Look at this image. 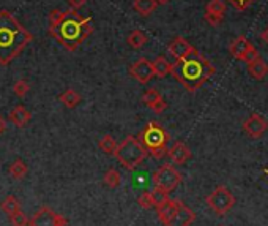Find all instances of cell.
I'll return each mask as SVG.
<instances>
[{"label": "cell", "instance_id": "obj_1", "mask_svg": "<svg viewBox=\"0 0 268 226\" xmlns=\"http://www.w3.org/2000/svg\"><path fill=\"white\" fill-rule=\"evenodd\" d=\"M92 32V19L76 10H52L49 13V34L68 51L77 49Z\"/></svg>", "mask_w": 268, "mask_h": 226}, {"label": "cell", "instance_id": "obj_2", "mask_svg": "<svg viewBox=\"0 0 268 226\" xmlns=\"http://www.w3.org/2000/svg\"><path fill=\"white\" fill-rule=\"evenodd\" d=\"M32 41L34 35L8 10L0 11V65H10Z\"/></svg>", "mask_w": 268, "mask_h": 226}, {"label": "cell", "instance_id": "obj_3", "mask_svg": "<svg viewBox=\"0 0 268 226\" xmlns=\"http://www.w3.org/2000/svg\"><path fill=\"white\" fill-rule=\"evenodd\" d=\"M170 74L188 92H196L215 74V68L196 47H193L185 57L177 59L175 63H172Z\"/></svg>", "mask_w": 268, "mask_h": 226}, {"label": "cell", "instance_id": "obj_4", "mask_svg": "<svg viewBox=\"0 0 268 226\" xmlns=\"http://www.w3.org/2000/svg\"><path fill=\"white\" fill-rule=\"evenodd\" d=\"M155 209L163 226H191L196 220V214L180 199L167 198Z\"/></svg>", "mask_w": 268, "mask_h": 226}, {"label": "cell", "instance_id": "obj_5", "mask_svg": "<svg viewBox=\"0 0 268 226\" xmlns=\"http://www.w3.org/2000/svg\"><path fill=\"white\" fill-rule=\"evenodd\" d=\"M169 133L158 122H148L144 130L139 133V141L145 147L147 154L153 158L160 160L167 154V144H169Z\"/></svg>", "mask_w": 268, "mask_h": 226}, {"label": "cell", "instance_id": "obj_6", "mask_svg": "<svg viewBox=\"0 0 268 226\" xmlns=\"http://www.w3.org/2000/svg\"><path fill=\"white\" fill-rule=\"evenodd\" d=\"M118 160V163L128 171H134L136 168H139L144 160L147 158V150L142 146V142L139 141V138L136 136H128L125 138L114 154Z\"/></svg>", "mask_w": 268, "mask_h": 226}, {"label": "cell", "instance_id": "obj_7", "mask_svg": "<svg viewBox=\"0 0 268 226\" xmlns=\"http://www.w3.org/2000/svg\"><path fill=\"white\" fill-rule=\"evenodd\" d=\"M182 184V174L172 165H163L153 174V185L166 193H172Z\"/></svg>", "mask_w": 268, "mask_h": 226}, {"label": "cell", "instance_id": "obj_8", "mask_svg": "<svg viewBox=\"0 0 268 226\" xmlns=\"http://www.w3.org/2000/svg\"><path fill=\"white\" fill-rule=\"evenodd\" d=\"M207 204L216 215H226L235 206V196L226 187H216L207 196Z\"/></svg>", "mask_w": 268, "mask_h": 226}, {"label": "cell", "instance_id": "obj_9", "mask_svg": "<svg viewBox=\"0 0 268 226\" xmlns=\"http://www.w3.org/2000/svg\"><path fill=\"white\" fill-rule=\"evenodd\" d=\"M67 224L68 220L65 217L54 212L47 206L40 207L34 214V217L28 220V226H67Z\"/></svg>", "mask_w": 268, "mask_h": 226}, {"label": "cell", "instance_id": "obj_10", "mask_svg": "<svg viewBox=\"0 0 268 226\" xmlns=\"http://www.w3.org/2000/svg\"><path fill=\"white\" fill-rule=\"evenodd\" d=\"M229 49H230V54H232L235 59H239V60H242V62H245V63H248V62H251V60H254L256 57L260 56L259 51L256 49L254 46H252V43H251L246 37H243V35L236 37V38L230 43Z\"/></svg>", "mask_w": 268, "mask_h": 226}, {"label": "cell", "instance_id": "obj_11", "mask_svg": "<svg viewBox=\"0 0 268 226\" xmlns=\"http://www.w3.org/2000/svg\"><path fill=\"white\" fill-rule=\"evenodd\" d=\"M130 74L140 84H147L153 79L155 73H153V67L152 62L145 57H140L139 60H136L133 65L130 67Z\"/></svg>", "mask_w": 268, "mask_h": 226}, {"label": "cell", "instance_id": "obj_12", "mask_svg": "<svg viewBox=\"0 0 268 226\" xmlns=\"http://www.w3.org/2000/svg\"><path fill=\"white\" fill-rule=\"evenodd\" d=\"M243 130L252 139H259L268 130V122L260 114H251L243 123Z\"/></svg>", "mask_w": 268, "mask_h": 226}, {"label": "cell", "instance_id": "obj_13", "mask_svg": "<svg viewBox=\"0 0 268 226\" xmlns=\"http://www.w3.org/2000/svg\"><path fill=\"white\" fill-rule=\"evenodd\" d=\"M142 102L145 103L147 108H150L153 112H156V114H161V112H164L167 109V103L166 100L161 96V93L158 92L156 89H148L144 92V95H142Z\"/></svg>", "mask_w": 268, "mask_h": 226}, {"label": "cell", "instance_id": "obj_14", "mask_svg": "<svg viewBox=\"0 0 268 226\" xmlns=\"http://www.w3.org/2000/svg\"><path fill=\"white\" fill-rule=\"evenodd\" d=\"M167 155H169V158L172 160V163H175V165H185L186 161L191 158V150H189V147L186 146L185 142L177 141V142H173L172 146L167 149Z\"/></svg>", "mask_w": 268, "mask_h": 226}, {"label": "cell", "instance_id": "obj_15", "mask_svg": "<svg viewBox=\"0 0 268 226\" xmlns=\"http://www.w3.org/2000/svg\"><path fill=\"white\" fill-rule=\"evenodd\" d=\"M8 120L16 125L18 128H24L30 120H32V112L22 106V105H18V106H14L11 111H10V114H8Z\"/></svg>", "mask_w": 268, "mask_h": 226}, {"label": "cell", "instance_id": "obj_16", "mask_svg": "<svg viewBox=\"0 0 268 226\" xmlns=\"http://www.w3.org/2000/svg\"><path fill=\"white\" fill-rule=\"evenodd\" d=\"M167 49H169V54L177 60V59L185 57L189 51L193 49V46L189 44L183 37H175V38H173V40L169 43Z\"/></svg>", "mask_w": 268, "mask_h": 226}, {"label": "cell", "instance_id": "obj_17", "mask_svg": "<svg viewBox=\"0 0 268 226\" xmlns=\"http://www.w3.org/2000/svg\"><path fill=\"white\" fill-rule=\"evenodd\" d=\"M248 65V71H249V74L254 78V79H263L266 74H268V65H266V62L259 56V57H256L254 60H251V62H248L246 63Z\"/></svg>", "mask_w": 268, "mask_h": 226}, {"label": "cell", "instance_id": "obj_18", "mask_svg": "<svg viewBox=\"0 0 268 226\" xmlns=\"http://www.w3.org/2000/svg\"><path fill=\"white\" fill-rule=\"evenodd\" d=\"M152 67H153V73H155L156 78H166L167 74H170L172 63L164 56H158L152 62Z\"/></svg>", "mask_w": 268, "mask_h": 226}, {"label": "cell", "instance_id": "obj_19", "mask_svg": "<svg viewBox=\"0 0 268 226\" xmlns=\"http://www.w3.org/2000/svg\"><path fill=\"white\" fill-rule=\"evenodd\" d=\"M27 172H28V166L22 158L14 160L8 168V174L16 181H22L24 177L27 175Z\"/></svg>", "mask_w": 268, "mask_h": 226}, {"label": "cell", "instance_id": "obj_20", "mask_svg": "<svg viewBox=\"0 0 268 226\" xmlns=\"http://www.w3.org/2000/svg\"><path fill=\"white\" fill-rule=\"evenodd\" d=\"M126 43H128L131 47H134V49H140V47H144L148 43V37H147V34L144 30L136 29L128 35V38H126Z\"/></svg>", "mask_w": 268, "mask_h": 226}, {"label": "cell", "instance_id": "obj_21", "mask_svg": "<svg viewBox=\"0 0 268 226\" xmlns=\"http://www.w3.org/2000/svg\"><path fill=\"white\" fill-rule=\"evenodd\" d=\"M58 100L62 102V105L65 106V108L74 109L79 103H81V95H79V93H77L76 90H73V89H68V90H65L63 93H60Z\"/></svg>", "mask_w": 268, "mask_h": 226}, {"label": "cell", "instance_id": "obj_22", "mask_svg": "<svg viewBox=\"0 0 268 226\" xmlns=\"http://www.w3.org/2000/svg\"><path fill=\"white\" fill-rule=\"evenodd\" d=\"M133 7H134L136 13L147 18V16H150L156 10L158 4H156V0H134Z\"/></svg>", "mask_w": 268, "mask_h": 226}, {"label": "cell", "instance_id": "obj_23", "mask_svg": "<svg viewBox=\"0 0 268 226\" xmlns=\"http://www.w3.org/2000/svg\"><path fill=\"white\" fill-rule=\"evenodd\" d=\"M103 181H104V184H106L109 188H118V187L122 185V174H120L118 169L110 168V169H107V171L104 172Z\"/></svg>", "mask_w": 268, "mask_h": 226}, {"label": "cell", "instance_id": "obj_24", "mask_svg": "<svg viewBox=\"0 0 268 226\" xmlns=\"http://www.w3.org/2000/svg\"><path fill=\"white\" fill-rule=\"evenodd\" d=\"M0 209L7 214V215H11V214H14V212H18V211H21V203H19V199L16 198V196H7L2 203H0Z\"/></svg>", "mask_w": 268, "mask_h": 226}, {"label": "cell", "instance_id": "obj_25", "mask_svg": "<svg viewBox=\"0 0 268 226\" xmlns=\"http://www.w3.org/2000/svg\"><path fill=\"white\" fill-rule=\"evenodd\" d=\"M98 147L104 154H107V155H114L115 150H117V147H118V144H117V141L112 136H110V135H104L100 139V142H98Z\"/></svg>", "mask_w": 268, "mask_h": 226}, {"label": "cell", "instance_id": "obj_26", "mask_svg": "<svg viewBox=\"0 0 268 226\" xmlns=\"http://www.w3.org/2000/svg\"><path fill=\"white\" fill-rule=\"evenodd\" d=\"M28 90H30V84L25 79H19L13 84V93L16 96H19V98H24V96L28 93Z\"/></svg>", "mask_w": 268, "mask_h": 226}, {"label": "cell", "instance_id": "obj_27", "mask_svg": "<svg viewBox=\"0 0 268 226\" xmlns=\"http://www.w3.org/2000/svg\"><path fill=\"white\" fill-rule=\"evenodd\" d=\"M207 13L224 16V13H226V2H224V0H210V2L207 4Z\"/></svg>", "mask_w": 268, "mask_h": 226}, {"label": "cell", "instance_id": "obj_28", "mask_svg": "<svg viewBox=\"0 0 268 226\" xmlns=\"http://www.w3.org/2000/svg\"><path fill=\"white\" fill-rule=\"evenodd\" d=\"M8 218H10L11 226H28V220H30L22 211H18V212L8 215Z\"/></svg>", "mask_w": 268, "mask_h": 226}, {"label": "cell", "instance_id": "obj_29", "mask_svg": "<svg viewBox=\"0 0 268 226\" xmlns=\"http://www.w3.org/2000/svg\"><path fill=\"white\" fill-rule=\"evenodd\" d=\"M137 204H139L142 209H152V207H155V201H153L152 193H150V191L142 193V195L137 198Z\"/></svg>", "mask_w": 268, "mask_h": 226}, {"label": "cell", "instance_id": "obj_30", "mask_svg": "<svg viewBox=\"0 0 268 226\" xmlns=\"http://www.w3.org/2000/svg\"><path fill=\"white\" fill-rule=\"evenodd\" d=\"M152 196H153V201H155V207L158 206V204H161L163 201H166L167 198H169V193H166V191H163V190H160V188H153L152 191Z\"/></svg>", "mask_w": 268, "mask_h": 226}, {"label": "cell", "instance_id": "obj_31", "mask_svg": "<svg viewBox=\"0 0 268 226\" xmlns=\"http://www.w3.org/2000/svg\"><path fill=\"white\" fill-rule=\"evenodd\" d=\"M203 19L207 21L210 26H213V27H218L221 22L224 21V16H221V14H213V13H207V11H205Z\"/></svg>", "mask_w": 268, "mask_h": 226}, {"label": "cell", "instance_id": "obj_32", "mask_svg": "<svg viewBox=\"0 0 268 226\" xmlns=\"http://www.w3.org/2000/svg\"><path fill=\"white\" fill-rule=\"evenodd\" d=\"M256 0H229V4L230 5H233L236 10H246L248 7H251L252 4H254Z\"/></svg>", "mask_w": 268, "mask_h": 226}, {"label": "cell", "instance_id": "obj_33", "mask_svg": "<svg viewBox=\"0 0 268 226\" xmlns=\"http://www.w3.org/2000/svg\"><path fill=\"white\" fill-rule=\"evenodd\" d=\"M87 4V0H68V5L71 10H79V8H82L84 5Z\"/></svg>", "mask_w": 268, "mask_h": 226}, {"label": "cell", "instance_id": "obj_34", "mask_svg": "<svg viewBox=\"0 0 268 226\" xmlns=\"http://www.w3.org/2000/svg\"><path fill=\"white\" fill-rule=\"evenodd\" d=\"M5 130H7V122L2 116H0V135H4Z\"/></svg>", "mask_w": 268, "mask_h": 226}, {"label": "cell", "instance_id": "obj_35", "mask_svg": "<svg viewBox=\"0 0 268 226\" xmlns=\"http://www.w3.org/2000/svg\"><path fill=\"white\" fill-rule=\"evenodd\" d=\"M262 40H263V41H265V43L268 44V27H266V29H265V30L262 32Z\"/></svg>", "mask_w": 268, "mask_h": 226}, {"label": "cell", "instance_id": "obj_36", "mask_svg": "<svg viewBox=\"0 0 268 226\" xmlns=\"http://www.w3.org/2000/svg\"><path fill=\"white\" fill-rule=\"evenodd\" d=\"M167 2H169V0H156L158 5H164V4H167Z\"/></svg>", "mask_w": 268, "mask_h": 226}, {"label": "cell", "instance_id": "obj_37", "mask_svg": "<svg viewBox=\"0 0 268 226\" xmlns=\"http://www.w3.org/2000/svg\"><path fill=\"white\" fill-rule=\"evenodd\" d=\"M219 226H223V224H219Z\"/></svg>", "mask_w": 268, "mask_h": 226}]
</instances>
